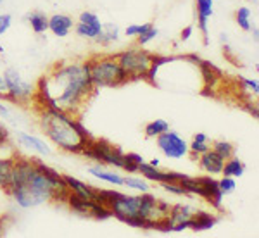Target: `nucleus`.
I'll list each match as a JSON object with an SVG mask.
<instances>
[{
    "instance_id": "12",
    "label": "nucleus",
    "mask_w": 259,
    "mask_h": 238,
    "mask_svg": "<svg viewBox=\"0 0 259 238\" xmlns=\"http://www.w3.org/2000/svg\"><path fill=\"white\" fill-rule=\"evenodd\" d=\"M197 161H199L200 171H204L206 174H211V176L221 174V171H223L225 159L220 157L218 154H216L212 149H209L207 152H204V154H200Z\"/></svg>"
},
{
    "instance_id": "11",
    "label": "nucleus",
    "mask_w": 259,
    "mask_h": 238,
    "mask_svg": "<svg viewBox=\"0 0 259 238\" xmlns=\"http://www.w3.org/2000/svg\"><path fill=\"white\" fill-rule=\"evenodd\" d=\"M197 209L189 206V204H177V206H171L168 219L173 224V231H183V229H189V223L192 216L195 214Z\"/></svg>"
},
{
    "instance_id": "39",
    "label": "nucleus",
    "mask_w": 259,
    "mask_h": 238,
    "mask_svg": "<svg viewBox=\"0 0 259 238\" xmlns=\"http://www.w3.org/2000/svg\"><path fill=\"white\" fill-rule=\"evenodd\" d=\"M7 144H9V129L0 121V147H4Z\"/></svg>"
},
{
    "instance_id": "25",
    "label": "nucleus",
    "mask_w": 259,
    "mask_h": 238,
    "mask_svg": "<svg viewBox=\"0 0 259 238\" xmlns=\"http://www.w3.org/2000/svg\"><path fill=\"white\" fill-rule=\"evenodd\" d=\"M28 21H30V24H31V30L35 33H38V35L49 30V18L44 12H31V14L28 16Z\"/></svg>"
},
{
    "instance_id": "7",
    "label": "nucleus",
    "mask_w": 259,
    "mask_h": 238,
    "mask_svg": "<svg viewBox=\"0 0 259 238\" xmlns=\"http://www.w3.org/2000/svg\"><path fill=\"white\" fill-rule=\"evenodd\" d=\"M80 154L83 157L95 161L97 164H106V166H112V168L123 169V164H124L123 149L111 144L109 140L94 138V141H92L89 147L83 149Z\"/></svg>"
},
{
    "instance_id": "19",
    "label": "nucleus",
    "mask_w": 259,
    "mask_h": 238,
    "mask_svg": "<svg viewBox=\"0 0 259 238\" xmlns=\"http://www.w3.org/2000/svg\"><path fill=\"white\" fill-rule=\"evenodd\" d=\"M95 200H87L81 199L74 194H69L68 200H66V206H68L74 214H80L85 216V218H90V212H92V206H94Z\"/></svg>"
},
{
    "instance_id": "14",
    "label": "nucleus",
    "mask_w": 259,
    "mask_h": 238,
    "mask_svg": "<svg viewBox=\"0 0 259 238\" xmlns=\"http://www.w3.org/2000/svg\"><path fill=\"white\" fill-rule=\"evenodd\" d=\"M212 6H214V2L212 0H195V11H197V26L200 33H202L204 36V43H207V23H209L212 12Z\"/></svg>"
},
{
    "instance_id": "16",
    "label": "nucleus",
    "mask_w": 259,
    "mask_h": 238,
    "mask_svg": "<svg viewBox=\"0 0 259 238\" xmlns=\"http://www.w3.org/2000/svg\"><path fill=\"white\" fill-rule=\"evenodd\" d=\"M14 164H16V152H12L11 156H0V188L6 192V194L11 188Z\"/></svg>"
},
{
    "instance_id": "20",
    "label": "nucleus",
    "mask_w": 259,
    "mask_h": 238,
    "mask_svg": "<svg viewBox=\"0 0 259 238\" xmlns=\"http://www.w3.org/2000/svg\"><path fill=\"white\" fill-rule=\"evenodd\" d=\"M209 149H211V145H209V138H207L206 133H195L194 140L189 144V154H192L194 161H197L200 154L207 152Z\"/></svg>"
},
{
    "instance_id": "8",
    "label": "nucleus",
    "mask_w": 259,
    "mask_h": 238,
    "mask_svg": "<svg viewBox=\"0 0 259 238\" xmlns=\"http://www.w3.org/2000/svg\"><path fill=\"white\" fill-rule=\"evenodd\" d=\"M157 149L161 150L168 159H183L189 156V144L175 131H164L159 136H156Z\"/></svg>"
},
{
    "instance_id": "42",
    "label": "nucleus",
    "mask_w": 259,
    "mask_h": 238,
    "mask_svg": "<svg viewBox=\"0 0 259 238\" xmlns=\"http://www.w3.org/2000/svg\"><path fill=\"white\" fill-rule=\"evenodd\" d=\"M149 164H150V166H154V168H159L161 162H159V159H152V161H150Z\"/></svg>"
},
{
    "instance_id": "9",
    "label": "nucleus",
    "mask_w": 259,
    "mask_h": 238,
    "mask_svg": "<svg viewBox=\"0 0 259 238\" xmlns=\"http://www.w3.org/2000/svg\"><path fill=\"white\" fill-rule=\"evenodd\" d=\"M199 183H200V199H204L207 204L216 209V211H220L221 207H223V194H221L220 190V185H218V179L214 176H211V174H206V176H197Z\"/></svg>"
},
{
    "instance_id": "34",
    "label": "nucleus",
    "mask_w": 259,
    "mask_h": 238,
    "mask_svg": "<svg viewBox=\"0 0 259 238\" xmlns=\"http://www.w3.org/2000/svg\"><path fill=\"white\" fill-rule=\"evenodd\" d=\"M157 35H159V31H157V28L150 26L147 31H144V33H142V35L137 36V41H139V45H142V47H144V45L150 43V41H152L154 38H156Z\"/></svg>"
},
{
    "instance_id": "5",
    "label": "nucleus",
    "mask_w": 259,
    "mask_h": 238,
    "mask_svg": "<svg viewBox=\"0 0 259 238\" xmlns=\"http://www.w3.org/2000/svg\"><path fill=\"white\" fill-rule=\"evenodd\" d=\"M152 52L149 50L137 47V49H128L123 52L114 54V57L118 59L119 66L126 73L128 81H140V79L147 78V71L152 62Z\"/></svg>"
},
{
    "instance_id": "17",
    "label": "nucleus",
    "mask_w": 259,
    "mask_h": 238,
    "mask_svg": "<svg viewBox=\"0 0 259 238\" xmlns=\"http://www.w3.org/2000/svg\"><path fill=\"white\" fill-rule=\"evenodd\" d=\"M73 26H74V19L66 14H54L52 18H49V30L56 36H59V38L68 36Z\"/></svg>"
},
{
    "instance_id": "32",
    "label": "nucleus",
    "mask_w": 259,
    "mask_h": 238,
    "mask_svg": "<svg viewBox=\"0 0 259 238\" xmlns=\"http://www.w3.org/2000/svg\"><path fill=\"white\" fill-rule=\"evenodd\" d=\"M218 185H220V190H221V194H223V197L225 195L233 194L237 188V181H235V178H232V176H223L221 179H218Z\"/></svg>"
},
{
    "instance_id": "13",
    "label": "nucleus",
    "mask_w": 259,
    "mask_h": 238,
    "mask_svg": "<svg viewBox=\"0 0 259 238\" xmlns=\"http://www.w3.org/2000/svg\"><path fill=\"white\" fill-rule=\"evenodd\" d=\"M18 141L23 145V147H26L28 150L38 154V156H41V157H47L52 154V149H50L49 144H45V141L41 138H38V136L30 135V133L19 131L18 133Z\"/></svg>"
},
{
    "instance_id": "41",
    "label": "nucleus",
    "mask_w": 259,
    "mask_h": 238,
    "mask_svg": "<svg viewBox=\"0 0 259 238\" xmlns=\"http://www.w3.org/2000/svg\"><path fill=\"white\" fill-rule=\"evenodd\" d=\"M0 118L7 119V121H12V112H11V109L4 102H0Z\"/></svg>"
},
{
    "instance_id": "40",
    "label": "nucleus",
    "mask_w": 259,
    "mask_h": 238,
    "mask_svg": "<svg viewBox=\"0 0 259 238\" xmlns=\"http://www.w3.org/2000/svg\"><path fill=\"white\" fill-rule=\"evenodd\" d=\"M192 33H194V24H189V26H185L182 30V33H180V40L182 41H189Z\"/></svg>"
},
{
    "instance_id": "24",
    "label": "nucleus",
    "mask_w": 259,
    "mask_h": 238,
    "mask_svg": "<svg viewBox=\"0 0 259 238\" xmlns=\"http://www.w3.org/2000/svg\"><path fill=\"white\" fill-rule=\"evenodd\" d=\"M119 38V30L118 26H114V24H104L102 26V31H100V35L95 38V41L100 45H109L112 41H116Z\"/></svg>"
},
{
    "instance_id": "2",
    "label": "nucleus",
    "mask_w": 259,
    "mask_h": 238,
    "mask_svg": "<svg viewBox=\"0 0 259 238\" xmlns=\"http://www.w3.org/2000/svg\"><path fill=\"white\" fill-rule=\"evenodd\" d=\"M64 174L52 169L40 159L24 157L16 152V164L7 195L23 209H31L45 202L66 204L69 197Z\"/></svg>"
},
{
    "instance_id": "18",
    "label": "nucleus",
    "mask_w": 259,
    "mask_h": 238,
    "mask_svg": "<svg viewBox=\"0 0 259 238\" xmlns=\"http://www.w3.org/2000/svg\"><path fill=\"white\" fill-rule=\"evenodd\" d=\"M216 223H218V216H214L212 212L200 211V209H197L195 214L192 216L189 228L194 229V231H206V229H211Z\"/></svg>"
},
{
    "instance_id": "35",
    "label": "nucleus",
    "mask_w": 259,
    "mask_h": 238,
    "mask_svg": "<svg viewBox=\"0 0 259 238\" xmlns=\"http://www.w3.org/2000/svg\"><path fill=\"white\" fill-rule=\"evenodd\" d=\"M242 88L247 90L250 95H257L259 93V83L257 79H249V78H240Z\"/></svg>"
},
{
    "instance_id": "43",
    "label": "nucleus",
    "mask_w": 259,
    "mask_h": 238,
    "mask_svg": "<svg viewBox=\"0 0 259 238\" xmlns=\"http://www.w3.org/2000/svg\"><path fill=\"white\" fill-rule=\"evenodd\" d=\"M6 90V85H4V78H2V74H0V93Z\"/></svg>"
},
{
    "instance_id": "22",
    "label": "nucleus",
    "mask_w": 259,
    "mask_h": 238,
    "mask_svg": "<svg viewBox=\"0 0 259 238\" xmlns=\"http://www.w3.org/2000/svg\"><path fill=\"white\" fill-rule=\"evenodd\" d=\"M89 173L92 174L94 178H97V179H102V181H107V183H111V185H114V186H123V176L118 173H114V171H106V169H100V164L99 166H95V168H90L89 169Z\"/></svg>"
},
{
    "instance_id": "36",
    "label": "nucleus",
    "mask_w": 259,
    "mask_h": 238,
    "mask_svg": "<svg viewBox=\"0 0 259 238\" xmlns=\"http://www.w3.org/2000/svg\"><path fill=\"white\" fill-rule=\"evenodd\" d=\"M150 26H152L150 23H147V24H130L124 33H126L128 36H139L144 31H147Z\"/></svg>"
},
{
    "instance_id": "6",
    "label": "nucleus",
    "mask_w": 259,
    "mask_h": 238,
    "mask_svg": "<svg viewBox=\"0 0 259 238\" xmlns=\"http://www.w3.org/2000/svg\"><path fill=\"white\" fill-rule=\"evenodd\" d=\"M2 78L6 90L0 93V99L16 104V106L31 104L33 95H35V85H31L26 79L21 78V74L16 69H6Z\"/></svg>"
},
{
    "instance_id": "27",
    "label": "nucleus",
    "mask_w": 259,
    "mask_h": 238,
    "mask_svg": "<svg viewBox=\"0 0 259 238\" xmlns=\"http://www.w3.org/2000/svg\"><path fill=\"white\" fill-rule=\"evenodd\" d=\"M144 157L137 152H124V164H123V171H126L128 174H137L139 173V166L142 164Z\"/></svg>"
},
{
    "instance_id": "4",
    "label": "nucleus",
    "mask_w": 259,
    "mask_h": 238,
    "mask_svg": "<svg viewBox=\"0 0 259 238\" xmlns=\"http://www.w3.org/2000/svg\"><path fill=\"white\" fill-rule=\"evenodd\" d=\"M87 62H89L90 79L95 90L118 88V86L130 83L126 73L123 71L114 56H95Z\"/></svg>"
},
{
    "instance_id": "37",
    "label": "nucleus",
    "mask_w": 259,
    "mask_h": 238,
    "mask_svg": "<svg viewBox=\"0 0 259 238\" xmlns=\"http://www.w3.org/2000/svg\"><path fill=\"white\" fill-rule=\"evenodd\" d=\"M162 190H166L168 194L173 195H187V192L183 190V186L180 183H161Z\"/></svg>"
},
{
    "instance_id": "28",
    "label": "nucleus",
    "mask_w": 259,
    "mask_h": 238,
    "mask_svg": "<svg viewBox=\"0 0 259 238\" xmlns=\"http://www.w3.org/2000/svg\"><path fill=\"white\" fill-rule=\"evenodd\" d=\"M169 129V123L164 119H156V121H150V123L145 126L144 133L147 138H156V136H159L161 133L168 131Z\"/></svg>"
},
{
    "instance_id": "10",
    "label": "nucleus",
    "mask_w": 259,
    "mask_h": 238,
    "mask_svg": "<svg viewBox=\"0 0 259 238\" xmlns=\"http://www.w3.org/2000/svg\"><path fill=\"white\" fill-rule=\"evenodd\" d=\"M200 69V78H202L204 83V95H212V90H216L220 86L221 79H223V71H221L218 66H214L209 61H200L199 64Z\"/></svg>"
},
{
    "instance_id": "21",
    "label": "nucleus",
    "mask_w": 259,
    "mask_h": 238,
    "mask_svg": "<svg viewBox=\"0 0 259 238\" xmlns=\"http://www.w3.org/2000/svg\"><path fill=\"white\" fill-rule=\"evenodd\" d=\"M180 57H175V56H152V62H150V68L147 71V78H145V81L149 83H156V76L157 73H159V69L162 68L164 64H169V62H175L178 61Z\"/></svg>"
},
{
    "instance_id": "3",
    "label": "nucleus",
    "mask_w": 259,
    "mask_h": 238,
    "mask_svg": "<svg viewBox=\"0 0 259 238\" xmlns=\"http://www.w3.org/2000/svg\"><path fill=\"white\" fill-rule=\"evenodd\" d=\"M38 126L50 144L68 154H80L95 138L80 119L56 107L38 109Z\"/></svg>"
},
{
    "instance_id": "30",
    "label": "nucleus",
    "mask_w": 259,
    "mask_h": 238,
    "mask_svg": "<svg viewBox=\"0 0 259 238\" xmlns=\"http://www.w3.org/2000/svg\"><path fill=\"white\" fill-rule=\"evenodd\" d=\"M250 16H252V12H250L249 7H239L235 12V21H237V24H239V28L240 30H244V31H250Z\"/></svg>"
},
{
    "instance_id": "31",
    "label": "nucleus",
    "mask_w": 259,
    "mask_h": 238,
    "mask_svg": "<svg viewBox=\"0 0 259 238\" xmlns=\"http://www.w3.org/2000/svg\"><path fill=\"white\" fill-rule=\"evenodd\" d=\"M78 23L87 24V26L94 28V30H97V31H102V26H104V24L100 23L99 16H97V14H94V12H89V11L81 12L80 18H78Z\"/></svg>"
},
{
    "instance_id": "33",
    "label": "nucleus",
    "mask_w": 259,
    "mask_h": 238,
    "mask_svg": "<svg viewBox=\"0 0 259 238\" xmlns=\"http://www.w3.org/2000/svg\"><path fill=\"white\" fill-rule=\"evenodd\" d=\"M76 35L78 36H81V38H89V40H95L97 36L100 35V31L97 30H94V28H90V26H87V24H83V23H76Z\"/></svg>"
},
{
    "instance_id": "1",
    "label": "nucleus",
    "mask_w": 259,
    "mask_h": 238,
    "mask_svg": "<svg viewBox=\"0 0 259 238\" xmlns=\"http://www.w3.org/2000/svg\"><path fill=\"white\" fill-rule=\"evenodd\" d=\"M95 91L89 62H62L38 79L31 104H35L36 109L56 107L71 116H78Z\"/></svg>"
},
{
    "instance_id": "38",
    "label": "nucleus",
    "mask_w": 259,
    "mask_h": 238,
    "mask_svg": "<svg viewBox=\"0 0 259 238\" xmlns=\"http://www.w3.org/2000/svg\"><path fill=\"white\" fill-rule=\"evenodd\" d=\"M12 24V16L11 14H0V36L4 35V33L9 31Z\"/></svg>"
},
{
    "instance_id": "44",
    "label": "nucleus",
    "mask_w": 259,
    "mask_h": 238,
    "mask_svg": "<svg viewBox=\"0 0 259 238\" xmlns=\"http://www.w3.org/2000/svg\"><path fill=\"white\" fill-rule=\"evenodd\" d=\"M0 2H2V0H0Z\"/></svg>"
},
{
    "instance_id": "23",
    "label": "nucleus",
    "mask_w": 259,
    "mask_h": 238,
    "mask_svg": "<svg viewBox=\"0 0 259 238\" xmlns=\"http://www.w3.org/2000/svg\"><path fill=\"white\" fill-rule=\"evenodd\" d=\"M244 173H245V164L235 156L225 161L223 171H221L223 176H232V178H240V176H244Z\"/></svg>"
},
{
    "instance_id": "15",
    "label": "nucleus",
    "mask_w": 259,
    "mask_h": 238,
    "mask_svg": "<svg viewBox=\"0 0 259 238\" xmlns=\"http://www.w3.org/2000/svg\"><path fill=\"white\" fill-rule=\"evenodd\" d=\"M64 179H66V183H68V188L71 194L78 195V197H81V199H87V200H97V188H94L89 183L81 181V179H78V178L68 176V174H64Z\"/></svg>"
},
{
    "instance_id": "26",
    "label": "nucleus",
    "mask_w": 259,
    "mask_h": 238,
    "mask_svg": "<svg viewBox=\"0 0 259 238\" xmlns=\"http://www.w3.org/2000/svg\"><path fill=\"white\" fill-rule=\"evenodd\" d=\"M123 186H128V188L139 192V194H142V192H150V185L147 179L144 176H135V174H130V176L124 178Z\"/></svg>"
},
{
    "instance_id": "29",
    "label": "nucleus",
    "mask_w": 259,
    "mask_h": 238,
    "mask_svg": "<svg viewBox=\"0 0 259 238\" xmlns=\"http://www.w3.org/2000/svg\"><path fill=\"white\" fill-rule=\"evenodd\" d=\"M211 149L214 150V152L218 154L220 157H223L225 161H227V159H230V157L235 156V145L230 144V141H227V140H218V141H214Z\"/></svg>"
}]
</instances>
